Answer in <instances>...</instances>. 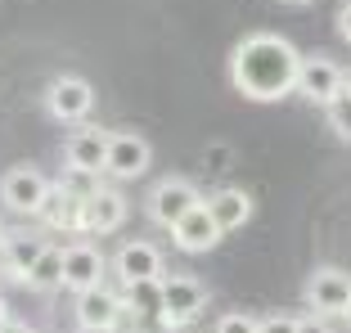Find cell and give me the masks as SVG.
<instances>
[{
    "instance_id": "obj_19",
    "label": "cell",
    "mask_w": 351,
    "mask_h": 333,
    "mask_svg": "<svg viewBox=\"0 0 351 333\" xmlns=\"http://www.w3.org/2000/svg\"><path fill=\"white\" fill-rule=\"evenodd\" d=\"M27 288L32 293H54V288H63V248L45 243V252L36 257V266H32V275H27Z\"/></svg>"
},
{
    "instance_id": "obj_27",
    "label": "cell",
    "mask_w": 351,
    "mask_h": 333,
    "mask_svg": "<svg viewBox=\"0 0 351 333\" xmlns=\"http://www.w3.org/2000/svg\"><path fill=\"white\" fill-rule=\"evenodd\" d=\"M73 333H108V329H86V324H77V329Z\"/></svg>"
},
{
    "instance_id": "obj_3",
    "label": "cell",
    "mask_w": 351,
    "mask_h": 333,
    "mask_svg": "<svg viewBox=\"0 0 351 333\" xmlns=\"http://www.w3.org/2000/svg\"><path fill=\"white\" fill-rule=\"evenodd\" d=\"M207 306V284L194 275H162V324L167 329H185L203 315Z\"/></svg>"
},
{
    "instance_id": "obj_12",
    "label": "cell",
    "mask_w": 351,
    "mask_h": 333,
    "mask_svg": "<svg viewBox=\"0 0 351 333\" xmlns=\"http://www.w3.org/2000/svg\"><path fill=\"white\" fill-rule=\"evenodd\" d=\"M95 284H104V252L86 239L68 243V248H63V288L86 293V288H95Z\"/></svg>"
},
{
    "instance_id": "obj_4",
    "label": "cell",
    "mask_w": 351,
    "mask_h": 333,
    "mask_svg": "<svg viewBox=\"0 0 351 333\" xmlns=\"http://www.w3.org/2000/svg\"><path fill=\"white\" fill-rule=\"evenodd\" d=\"M198 203H203V194L194 189V180H185V176H167V180H158V185L149 189L145 212H149V221H154V225L171 230L176 221L185 217L189 208H198Z\"/></svg>"
},
{
    "instance_id": "obj_14",
    "label": "cell",
    "mask_w": 351,
    "mask_h": 333,
    "mask_svg": "<svg viewBox=\"0 0 351 333\" xmlns=\"http://www.w3.org/2000/svg\"><path fill=\"white\" fill-rule=\"evenodd\" d=\"M82 208H86V198L77 194L68 180L63 185H50V194H45V203H41V212H36V221H41L45 230H68V234H77L82 230Z\"/></svg>"
},
{
    "instance_id": "obj_23",
    "label": "cell",
    "mask_w": 351,
    "mask_h": 333,
    "mask_svg": "<svg viewBox=\"0 0 351 333\" xmlns=\"http://www.w3.org/2000/svg\"><path fill=\"white\" fill-rule=\"evenodd\" d=\"M298 333H333V324L324 315H306V320H298Z\"/></svg>"
},
{
    "instance_id": "obj_17",
    "label": "cell",
    "mask_w": 351,
    "mask_h": 333,
    "mask_svg": "<svg viewBox=\"0 0 351 333\" xmlns=\"http://www.w3.org/2000/svg\"><path fill=\"white\" fill-rule=\"evenodd\" d=\"M41 252H45L41 234H10L5 248H0V266H5V275L14 284H27V275H32V266H36Z\"/></svg>"
},
{
    "instance_id": "obj_16",
    "label": "cell",
    "mask_w": 351,
    "mask_h": 333,
    "mask_svg": "<svg viewBox=\"0 0 351 333\" xmlns=\"http://www.w3.org/2000/svg\"><path fill=\"white\" fill-rule=\"evenodd\" d=\"M207 208H212V217H217V225L226 230V234H234V230H243L252 221V212H257V203H252L248 189H217L212 198H203Z\"/></svg>"
},
{
    "instance_id": "obj_18",
    "label": "cell",
    "mask_w": 351,
    "mask_h": 333,
    "mask_svg": "<svg viewBox=\"0 0 351 333\" xmlns=\"http://www.w3.org/2000/svg\"><path fill=\"white\" fill-rule=\"evenodd\" d=\"M122 302L140 311L145 320H162V280H135L122 284Z\"/></svg>"
},
{
    "instance_id": "obj_21",
    "label": "cell",
    "mask_w": 351,
    "mask_h": 333,
    "mask_svg": "<svg viewBox=\"0 0 351 333\" xmlns=\"http://www.w3.org/2000/svg\"><path fill=\"white\" fill-rule=\"evenodd\" d=\"M257 324L261 320H257V315H248V311H226L212 333H257Z\"/></svg>"
},
{
    "instance_id": "obj_31",
    "label": "cell",
    "mask_w": 351,
    "mask_h": 333,
    "mask_svg": "<svg viewBox=\"0 0 351 333\" xmlns=\"http://www.w3.org/2000/svg\"><path fill=\"white\" fill-rule=\"evenodd\" d=\"M347 86H351V73H347Z\"/></svg>"
},
{
    "instance_id": "obj_24",
    "label": "cell",
    "mask_w": 351,
    "mask_h": 333,
    "mask_svg": "<svg viewBox=\"0 0 351 333\" xmlns=\"http://www.w3.org/2000/svg\"><path fill=\"white\" fill-rule=\"evenodd\" d=\"M333 23H338V36L351 45V0H342V5H338V18H333Z\"/></svg>"
},
{
    "instance_id": "obj_28",
    "label": "cell",
    "mask_w": 351,
    "mask_h": 333,
    "mask_svg": "<svg viewBox=\"0 0 351 333\" xmlns=\"http://www.w3.org/2000/svg\"><path fill=\"white\" fill-rule=\"evenodd\" d=\"M279 5H315V0H279Z\"/></svg>"
},
{
    "instance_id": "obj_26",
    "label": "cell",
    "mask_w": 351,
    "mask_h": 333,
    "mask_svg": "<svg viewBox=\"0 0 351 333\" xmlns=\"http://www.w3.org/2000/svg\"><path fill=\"white\" fill-rule=\"evenodd\" d=\"M10 320V306H5V297H0V324Z\"/></svg>"
},
{
    "instance_id": "obj_6",
    "label": "cell",
    "mask_w": 351,
    "mask_h": 333,
    "mask_svg": "<svg viewBox=\"0 0 351 333\" xmlns=\"http://www.w3.org/2000/svg\"><path fill=\"white\" fill-rule=\"evenodd\" d=\"M90 108H95V86L86 82V77L63 73L45 86V113H50L54 122H86Z\"/></svg>"
},
{
    "instance_id": "obj_30",
    "label": "cell",
    "mask_w": 351,
    "mask_h": 333,
    "mask_svg": "<svg viewBox=\"0 0 351 333\" xmlns=\"http://www.w3.org/2000/svg\"><path fill=\"white\" fill-rule=\"evenodd\" d=\"M342 320H347V329H351V306H347V315H342Z\"/></svg>"
},
{
    "instance_id": "obj_10",
    "label": "cell",
    "mask_w": 351,
    "mask_h": 333,
    "mask_svg": "<svg viewBox=\"0 0 351 333\" xmlns=\"http://www.w3.org/2000/svg\"><path fill=\"white\" fill-rule=\"evenodd\" d=\"M221 239H226V230L217 225V217H212V208H207V203L189 208L185 217L171 225V243H176L180 252H189V257H203V252H212Z\"/></svg>"
},
{
    "instance_id": "obj_7",
    "label": "cell",
    "mask_w": 351,
    "mask_h": 333,
    "mask_svg": "<svg viewBox=\"0 0 351 333\" xmlns=\"http://www.w3.org/2000/svg\"><path fill=\"white\" fill-rule=\"evenodd\" d=\"M154 162V149L140 131H113L108 136V158H104V176L113 180H140Z\"/></svg>"
},
{
    "instance_id": "obj_25",
    "label": "cell",
    "mask_w": 351,
    "mask_h": 333,
    "mask_svg": "<svg viewBox=\"0 0 351 333\" xmlns=\"http://www.w3.org/2000/svg\"><path fill=\"white\" fill-rule=\"evenodd\" d=\"M0 333H32V324H23V320H14V315H10V320L0 324Z\"/></svg>"
},
{
    "instance_id": "obj_15",
    "label": "cell",
    "mask_w": 351,
    "mask_h": 333,
    "mask_svg": "<svg viewBox=\"0 0 351 333\" xmlns=\"http://www.w3.org/2000/svg\"><path fill=\"white\" fill-rule=\"evenodd\" d=\"M77 324H86V329H108L113 333V320L117 311H122V293L113 288H104V284H95V288L77 293Z\"/></svg>"
},
{
    "instance_id": "obj_29",
    "label": "cell",
    "mask_w": 351,
    "mask_h": 333,
    "mask_svg": "<svg viewBox=\"0 0 351 333\" xmlns=\"http://www.w3.org/2000/svg\"><path fill=\"white\" fill-rule=\"evenodd\" d=\"M5 239H10V230H5V225H0V248H5Z\"/></svg>"
},
{
    "instance_id": "obj_20",
    "label": "cell",
    "mask_w": 351,
    "mask_h": 333,
    "mask_svg": "<svg viewBox=\"0 0 351 333\" xmlns=\"http://www.w3.org/2000/svg\"><path fill=\"white\" fill-rule=\"evenodd\" d=\"M324 117H329L333 136H338V140H347V145H351V86L338 95V99H333L329 108H324Z\"/></svg>"
},
{
    "instance_id": "obj_13",
    "label": "cell",
    "mask_w": 351,
    "mask_h": 333,
    "mask_svg": "<svg viewBox=\"0 0 351 333\" xmlns=\"http://www.w3.org/2000/svg\"><path fill=\"white\" fill-rule=\"evenodd\" d=\"M162 252L154 248L149 239H131L113 252V275L122 284H135V280H162Z\"/></svg>"
},
{
    "instance_id": "obj_9",
    "label": "cell",
    "mask_w": 351,
    "mask_h": 333,
    "mask_svg": "<svg viewBox=\"0 0 351 333\" xmlns=\"http://www.w3.org/2000/svg\"><path fill=\"white\" fill-rule=\"evenodd\" d=\"M126 217H131V203H126L122 189L95 185L82 208V234H113V230L126 225Z\"/></svg>"
},
{
    "instance_id": "obj_5",
    "label": "cell",
    "mask_w": 351,
    "mask_h": 333,
    "mask_svg": "<svg viewBox=\"0 0 351 333\" xmlns=\"http://www.w3.org/2000/svg\"><path fill=\"white\" fill-rule=\"evenodd\" d=\"M342 90H347V73H342V68H338L333 59H324V54H311V59H302V68H298V86H293V95H302L306 104L329 108Z\"/></svg>"
},
{
    "instance_id": "obj_1",
    "label": "cell",
    "mask_w": 351,
    "mask_h": 333,
    "mask_svg": "<svg viewBox=\"0 0 351 333\" xmlns=\"http://www.w3.org/2000/svg\"><path fill=\"white\" fill-rule=\"evenodd\" d=\"M302 54L289 36L279 32H252L230 54V86L252 104H275L298 86Z\"/></svg>"
},
{
    "instance_id": "obj_2",
    "label": "cell",
    "mask_w": 351,
    "mask_h": 333,
    "mask_svg": "<svg viewBox=\"0 0 351 333\" xmlns=\"http://www.w3.org/2000/svg\"><path fill=\"white\" fill-rule=\"evenodd\" d=\"M302 302L311 306V315H324V320H342L351 306V275L338 266H320L311 271V280L302 284Z\"/></svg>"
},
{
    "instance_id": "obj_22",
    "label": "cell",
    "mask_w": 351,
    "mask_h": 333,
    "mask_svg": "<svg viewBox=\"0 0 351 333\" xmlns=\"http://www.w3.org/2000/svg\"><path fill=\"white\" fill-rule=\"evenodd\" d=\"M257 333H298V315H261Z\"/></svg>"
},
{
    "instance_id": "obj_8",
    "label": "cell",
    "mask_w": 351,
    "mask_h": 333,
    "mask_svg": "<svg viewBox=\"0 0 351 333\" xmlns=\"http://www.w3.org/2000/svg\"><path fill=\"white\" fill-rule=\"evenodd\" d=\"M50 194V180L36 171V166H10L0 176V203L14 212V217H36Z\"/></svg>"
},
{
    "instance_id": "obj_11",
    "label": "cell",
    "mask_w": 351,
    "mask_h": 333,
    "mask_svg": "<svg viewBox=\"0 0 351 333\" xmlns=\"http://www.w3.org/2000/svg\"><path fill=\"white\" fill-rule=\"evenodd\" d=\"M108 136L113 131H99V126H77L68 136V171L73 176H104V158H108Z\"/></svg>"
}]
</instances>
